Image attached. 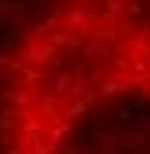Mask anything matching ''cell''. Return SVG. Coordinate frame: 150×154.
Returning a JSON list of instances; mask_svg holds the SVG:
<instances>
[{
    "label": "cell",
    "instance_id": "6da1fadb",
    "mask_svg": "<svg viewBox=\"0 0 150 154\" xmlns=\"http://www.w3.org/2000/svg\"><path fill=\"white\" fill-rule=\"evenodd\" d=\"M0 154H150V0H0Z\"/></svg>",
    "mask_w": 150,
    "mask_h": 154
}]
</instances>
